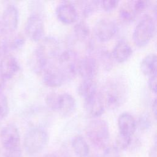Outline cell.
<instances>
[{
  "instance_id": "6da1fadb",
  "label": "cell",
  "mask_w": 157,
  "mask_h": 157,
  "mask_svg": "<svg viewBox=\"0 0 157 157\" xmlns=\"http://www.w3.org/2000/svg\"><path fill=\"white\" fill-rule=\"evenodd\" d=\"M105 107L115 110L121 107L126 101L128 88L124 82L118 78L109 80L99 92Z\"/></svg>"
},
{
  "instance_id": "7a4b0ae2",
  "label": "cell",
  "mask_w": 157,
  "mask_h": 157,
  "mask_svg": "<svg viewBox=\"0 0 157 157\" xmlns=\"http://www.w3.org/2000/svg\"><path fill=\"white\" fill-rule=\"evenodd\" d=\"M87 137L98 148H105L110 139L109 125L105 120L95 118L87 124L85 129Z\"/></svg>"
},
{
  "instance_id": "3957f363",
  "label": "cell",
  "mask_w": 157,
  "mask_h": 157,
  "mask_svg": "<svg viewBox=\"0 0 157 157\" xmlns=\"http://www.w3.org/2000/svg\"><path fill=\"white\" fill-rule=\"evenodd\" d=\"M48 135L47 131L39 126H34L26 132L23 146L26 152L30 155H36L41 152L47 145Z\"/></svg>"
},
{
  "instance_id": "277c9868",
  "label": "cell",
  "mask_w": 157,
  "mask_h": 157,
  "mask_svg": "<svg viewBox=\"0 0 157 157\" xmlns=\"http://www.w3.org/2000/svg\"><path fill=\"white\" fill-rule=\"evenodd\" d=\"M155 32V21L154 18L148 14L144 15L136 25L132 39L138 47L147 45L152 39Z\"/></svg>"
},
{
  "instance_id": "5b68a950",
  "label": "cell",
  "mask_w": 157,
  "mask_h": 157,
  "mask_svg": "<svg viewBox=\"0 0 157 157\" xmlns=\"http://www.w3.org/2000/svg\"><path fill=\"white\" fill-rule=\"evenodd\" d=\"M78 61L77 53L71 49L63 50L57 58L56 64L63 73L67 82L74 78L77 74Z\"/></svg>"
},
{
  "instance_id": "8992f818",
  "label": "cell",
  "mask_w": 157,
  "mask_h": 157,
  "mask_svg": "<svg viewBox=\"0 0 157 157\" xmlns=\"http://www.w3.org/2000/svg\"><path fill=\"white\" fill-rule=\"evenodd\" d=\"M34 50L49 64L56 61L63 51L59 40L52 36L43 37Z\"/></svg>"
},
{
  "instance_id": "52a82bcc",
  "label": "cell",
  "mask_w": 157,
  "mask_h": 157,
  "mask_svg": "<svg viewBox=\"0 0 157 157\" xmlns=\"http://www.w3.org/2000/svg\"><path fill=\"white\" fill-rule=\"evenodd\" d=\"M117 23L108 18L98 20L94 26V33L96 38L101 42L111 40L118 31Z\"/></svg>"
},
{
  "instance_id": "ba28073f",
  "label": "cell",
  "mask_w": 157,
  "mask_h": 157,
  "mask_svg": "<svg viewBox=\"0 0 157 157\" xmlns=\"http://www.w3.org/2000/svg\"><path fill=\"white\" fill-rule=\"evenodd\" d=\"M25 31L28 37L34 42H39L44 34V23L40 14L32 13L25 26Z\"/></svg>"
},
{
  "instance_id": "9c48e42d",
  "label": "cell",
  "mask_w": 157,
  "mask_h": 157,
  "mask_svg": "<svg viewBox=\"0 0 157 157\" xmlns=\"http://www.w3.org/2000/svg\"><path fill=\"white\" fill-rule=\"evenodd\" d=\"M19 12L15 4L8 5L3 11L0 25L7 34H12L18 28Z\"/></svg>"
},
{
  "instance_id": "30bf717a",
  "label": "cell",
  "mask_w": 157,
  "mask_h": 157,
  "mask_svg": "<svg viewBox=\"0 0 157 157\" xmlns=\"http://www.w3.org/2000/svg\"><path fill=\"white\" fill-rule=\"evenodd\" d=\"M0 140L5 150L20 147V135L17 126L12 123L4 126L0 132Z\"/></svg>"
},
{
  "instance_id": "8fae6325",
  "label": "cell",
  "mask_w": 157,
  "mask_h": 157,
  "mask_svg": "<svg viewBox=\"0 0 157 157\" xmlns=\"http://www.w3.org/2000/svg\"><path fill=\"white\" fill-rule=\"evenodd\" d=\"M44 83L50 88H56L67 82L63 73L55 63H51L41 74Z\"/></svg>"
},
{
  "instance_id": "7c38bea8",
  "label": "cell",
  "mask_w": 157,
  "mask_h": 157,
  "mask_svg": "<svg viewBox=\"0 0 157 157\" xmlns=\"http://www.w3.org/2000/svg\"><path fill=\"white\" fill-rule=\"evenodd\" d=\"M56 15L63 23L69 25L74 23L78 18L76 6L70 1H62L56 8Z\"/></svg>"
},
{
  "instance_id": "4fadbf2b",
  "label": "cell",
  "mask_w": 157,
  "mask_h": 157,
  "mask_svg": "<svg viewBox=\"0 0 157 157\" xmlns=\"http://www.w3.org/2000/svg\"><path fill=\"white\" fill-rule=\"evenodd\" d=\"M20 64L15 56L8 53L0 59V76L6 81L12 78L19 71Z\"/></svg>"
},
{
  "instance_id": "5bb4252c",
  "label": "cell",
  "mask_w": 157,
  "mask_h": 157,
  "mask_svg": "<svg viewBox=\"0 0 157 157\" xmlns=\"http://www.w3.org/2000/svg\"><path fill=\"white\" fill-rule=\"evenodd\" d=\"M98 63L92 55H87L79 59L77 66V74L83 79H94L98 74Z\"/></svg>"
},
{
  "instance_id": "9a60e30c",
  "label": "cell",
  "mask_w": 157,
  "mask_h": 157,
  "mask_svg": "<svg viewBox=\"0 0 157 157\" xmlns=\"http://www.w3.org/2000/svg\"><path fill=\"white\" fill-rule=\"evenodd\" d=\"M84 102L85 110L92 117L98 118L104 112L105 107L99 92L84 100Z\"/></svg>"
},
{
  "instance_id": "2e32d148",
  "label": "cell",
  "mask_w": 157,
  "mask_h": 157,
  "mask_svg": "<svg viewBox=\"0 0 157 157\" xmlns=\"http://www.w3.org/2000/svg\"><path fill=\"white\" fill-rule=\"evenodd\" d=\"M76 101L75 98L68 93L59 94L57 112L61 116L67 117L71 115L76 109Z\"/></svg>"
},
{
  "instance_id": "e0dca14e",
  "label": "cell",
  "mask_w": 157,
  "mask_h": 157,
  "mask_svg": "<svg viewBox=\"0 0 157 157\" xmlns=\"http://www.w3.org/2000/svg\"><path fill=\"white\" fill-rule=\"evenodd\" d=\"M118 126L119 133L132 137L137 128V121L131 113L123 112L118 117Z\"/></svg>"
},
{
  "instance_id": "ac0fdd59",
  "label": "cell",
  "mask_w": 157,
  "mask_h": 157,
  "mask_svg": "<svg viewBox=\"0 0 157 157\" xmlns=\"http://www.w3.org/2000/svg\"><path fill=\"white\" fill-rule=\"evenodd\" d=\"M111 53L114 61L122 63L129 59L132 54V50L126 40L121 39L116 43Z\"/></svg>"
},
{
  "instance_id": "d6986e66",
  "label": "cell",
  "mask_w": 157,
  "mask_h": 157,
  "mask_svg": "<svg viewBox=\"0 0 157 157\" xmlns=\"http://www.w3.org/2000/svg\"><path fill=\"white\" fill-rule=\"evenodd\" d=\"M98 86L94 79H83L77 87V93L84 100L98 93Z\"/></svg>"
},
{
  "instance_id": "ffe728a7",
  "label": "cell",
  "mask_w": 157,
  "mask_h": 157,
  "mask_svg": "<svg viewBox=\"0 0 157 157\" xmlns=\"http://www.w3.org/2000/svg\"><path fill=\"white\" fill-rule=\"evenodd\" d=\"M141 72L148 77L156 74L157 58L155 53H149L145 56L140 64Z\"/></svg>"
},
{
  "instance_id": "44dd1931",
  "label": "cell",
  "mask_w": 157,
  "mask_h": 157,
  "mask_svg": "<svg viewBox=\"0 0 157 157\" xmlns=\"http://www.w3.org/2000/svg\"><path fill=\"white\" fill-rule=\"evenodd\" d=\"M71 146L77 157H87L90 148L85 139L80 135L75 136L71 141Z\"/></svg>"
},
{
  "instance_id": "7402d4cb",
  "label": "cell",
  "mask_w": 157,
  "mask_h": 157,
  "mask_svg": "<svg viewBox=\"0 0 157 157\" xmlns=\"http://www.w3.org/2000/svg\"><path fill=\"white\" fill-rule=\"evenodd\" d=\"M137 15L138 14L136 12L133 6V1L125 2L121 5L120 8V18L123 22L125 23H129L132 22L136 18Z\"/></svg>"
},
{
  "instance_id": "603a6c76",
  "label": "cell",
  "mask_w": 157,
  "mask_h": 157,
  "mask_svg": "<svg viewBox=\"0 0 157 157\" xmlns=\"http://www.w3.org/2000/svg\"><path fill=\"white\" fill-rule=\"evenodd\" d=\"M96 57H94L98 63L102 66V67L108 71L112 69L113 67V63L114 59L112 57V53L106 48L101 47L99 48L96 52Z\"/></svg>"
},
{
  "instance_id": "cb8c5ba5",
  "label": "cell",
  "mask_w": 157,
  "mask_h": 157,
  "mask_svg": "<svg viewBox=\"0 0 157 157\" xmlns=\"http://www.w3.org/2000/svg\"><path fill=\"white\" fill-rule=\"evenodd\" d=\"M78 3L81 14L84 18L92 15L99 7V1H81Z\"/></svg>"
},
{
  "instance_id": "d4e9b609",
  "label": "cell",
  "mask_w": 157,
  "mask_h": 157,
  "mask_svg": "<svg viewBox=\"0 0 157 157\" xmlns=\"http://www.w3.org/2000/svg\"><path fill=\"white\" fill-rule=\"evenodd\" d=\"M74 34L76 39L81 42L86 40L90 34L88 24L83 20L78 21L74 27Z\"/></svg>"
},
{
  "instance_id": "484cf974",
  "label": "cell",
  "mask_w": 157,
  "mask_h": 157,
  "mask_svg": "<svg viewBox=\"0 0 157 157\" xmlns=\"http://www.w3.org/2000/svg\"><path fill=\"white\" fill-rule=\"evenodd\" d=\"M25 37L20 33L16 34L11 37H7V47L9 53L10 51H16L21 49L25 44Z\"/></svg>"
},
{
  "instance_id": "4316f807",
  "label": "cell",
  "mask_w": 157,
  "mask_h": 157,
  "mask_svg": "<svg viewBox=\"0 0 157 157\" xmlns=\"http://www.w3.org/2000/svg\"><path fill=\"white\" fill-rule=\"evenodd\" d=\"M132 142V137L126 136L120 133H118L115 140V147L119 150H123L131 145Z\"/></svg>"
},
{
  "instance_id": "83f0119b",
  "label": "cell",
  "mask_w": 157,
  "mask_h": 157,
  "mask_svg": "<svg viewBox=\"0 0 157 157\" xmlns=\"http://www.w3.org/2000/svg\"><path fill=\"white\" fill-rule=\"evenodd\" d=\"M59 95V94L54 92L48 93V94L46 96L45 99L46 105L48 109L53 111H57Z\"/></svg>"
},
{
  "instance_id": "f1b7e54d",
  "label": "cell",
  "mask_w": 157,
  "mask_h": 157,
  "mask_svg": "<svg viewBox=\"0 0 157 157\" xmlns=\"http://www.w3.org/2000/svg\"><path fill=\"white\" fill-rule=\"evenodd\" d=\"M139 125L142 130H147L150 128L151 126V117L148 113H143L139 117L137 126Z\"/></svg>"
},
{
  "instance_id": "f546056e",
  "label": "cell",
  "mask_w": 157,
  "mask_h": 157,
  "mask_svg": "<svg viewBox=\"0 0 157 157\" xmlns=\"http://www.w3.org/2000/svg\"><path fill=\"white\" fill-rule=\"evenodd\" d=\"M9 112L8 99L2 91H0V118L6 117Z\"/></svg>"
},
{
  "instance_id": "4dcf8cb0",
  "label": "cell",
  "mask_w": 157,
  "mask_h": 157,
  "mask_svg": "<svg viewBox=\"0 0 157 157\" xmlns=\"http://www.w3.org/2000/svg\"><path fill=\"white\" fill-rule=\"evenodd\" d=\"M119 1L117 0H107L99 1V7L102 9L105 12H111L115 9L118 4Z\"/></svg>"
},
{
  "instance_id": "1f68e13d",
  "label": "cell",
  "mask_w": 157,
  "mask_h": 157,
  "mask_svg": "<svg viewBox=\"0 0 157 157\" xmlns=\"http://www.w3.org/2000/svg\"><path fill=\"white\" fill-rule=\"evenodd\" d=\"M133 6L137 13L140 14L150 6V2L147 1H133Z\"/></svg>"
},
{
  "instance_id": "d6a6232c",
  "label": "cell",
  "mask_w": 157,
  "mask_h": 157,
  "mask_svg": "<svg viewBox=\"0 0 157 157\" xmlns=\"http://www.w3.org/2000/svg\"><path fill=\"white\" fill-rule=\"evenodd\" d=\"M102 157H121L120 151L115 146L107 147L103 153Z\"/></svg>"
},
{
  "instance_id": "836d02e7",
  "label": "cell",
  "mask_w": 157,
  "mask_h": 157,
  "mask_svg": "<svg viewBox=\"0 0 157 157\" xmlns=\"http://www.w3.org/2000/svg\"><path fill=\"white\" fill-rule=\"evenodd\" d=\"M3 157H22V151L20 147L6 150Z\"/></svg>"
},
{
  "instance_id": "e575fe53",
  "label": "cell",
  "mask_w": 157,
  "mask_h": 157,
  "mask_svg": "<svg viewBox=\"0 0 157 157\" xmlns=\"http://www.w3.org/2000/svg\"><path fill=\"white\" fill-rule=\"evenodd\" d=\"M148 85L150 90L154 93L155 94L156 93V74H153L150 77H148Z\"/></svg>"
},
{
  "instance_id": "d590c367",
  "label": "cell",
  "mask_w": 157,
  "mask_h": 157,
  "mask_svg": "<svg viewBox=\"0 0 157 157\" xmlns=\"http://www.w3.org/2000/svg\"><path fill=\"white\" fill-rule=\"evenodd\" d=\"M157 105H156V98H155V99L153 100V101L152 102V104H151V111L153 112L154 118L156 119V109H157Z\"/></svg>"
},
{
  "instance_id": "8d00e7d4",
  "label": "cell",
  "mask_w": 157,
  "mask_h": 157,
  "mask_svg": "<svg viewBox=\"0 0 157 157\" xmlns=\"http://www.w3.org/2000/svg\"><path fill=\"white\" fill-rule=\"evenodd\" d=\"M150 157H156V144L152 147V148L150 151Z\"/></svg>"
},
{
  "instance_id": "74e56055",
  "label": "cell",
  "mask_w": 157,
  "mask_h": 157,
  "mask_svg": "<svg viewBox=\"0 0 157 157\" xmlns=\"http://www.w3.org/2000/svg\"><path fill=\"white\" fill-rule=\"evenodd\" d=\"M45 157H59V156L56 154L50 153V154H47V155H45Z\"/></svg>"
}]
</instances>
